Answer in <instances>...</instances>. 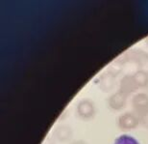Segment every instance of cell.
Wrapping results in <instances>:
<instances>
[{"mask_svg":"<svg viewBox=\"0 0 148 144\" xmlns=\"http://www.w3.org/2000/svg\"><path fill=\"white\" fill-rule=\"evenodd\" d=\"M132 104L134 109L137 111L138 115L148 111V95L143 94V93L136 95L133 98Z\"/></svg>","mask_w":148,"mask_h":144,"instance_id":"obj_5","label":"cell"},{"mask_svg":"<svg viewBox=\"0 0 148 144\" xmlns=\"http://www.w3.org/2000/svg\"><path fill=\"white\" fill-rule=\"evenodd\" d=\"M126 102H127V95L118 91L116 93H114V95H112L110 99H109V106L114 110H120L125 106Z\"/></svg>","mask_w":148,"mask_h":144,"instance_id":"obj_6","label":"cell"},{"mask_svg":"<svg viewBox=\"0 0 148 144\" xmlns=\"http://www.w3.org/2000/svg\"><path fill=\"white\" fill-rule=\"evenodd\" d=\"M134 79L138 87H145L148 84V74L143 71H138L134 74Z\"/></svg>","mask_w":148,"mask_h":144,"instance_id":"obj_9","label":"cell"},{"mask_svg":"<svg viewBox=\"0 0 148 144\" xmlns=\"http://www.w3.org/2000/svg\"><path fill=\"white\" fill-rule=\"evenodd\" d=\"M54 136L56 137V139L59 140L60 142L69 141L72 136V130H71V128L67 125L60 126V127H58L56 129Z\"/></svg>","mask_w":148,"mask_h":144,"instance_id":"obj_7","label":"cell"},{"mask_svg":"<svg viewBox=\"0 0 148 144\" xmlns=\"http://www.w3.org/2000/svg\"><path fill=\"white\" fill-rule=\"evenodd\" d=\"M114 144H140V143L133 136H128V134H122V136H118L115 139Z\"/></svg>","mask_w":148,"mask_h":144,"instance_id":"obj_10","label":"cell"},{"mask_svg":"<svg viewBox=\"0 0 148 144\" xmlns=\"http://www.w3.org/2000/svg\"><path fill=\"white\" fill-rule=\"evenodd\" d=\"M95 106L90 100L85 99V100L80 101L79 104H77V113L82 119L88 120L93 118V116L95 115Z\"/></svg>","mask_w":148,"mask_h":144,"instance_id":"obj_3","label":"cell"},{"mask_svg":"<svg viewBox=\"0 0 148 144\" xmlns=\"http://www.w3.org/2000/svg\"><path fill=\"white\" fill-rule=\"evenodd\" d=\"M145 89L147 90V92H148V84H147V85L145 86Z\"/></svg>","mask_w":148,"mask_h":144,"instance_id":"obj_14","label":"cell"},{"mask_svg":"<svg viewBox=\"0 0 148 144\" xmlns=\"http://www.w3.org/2000/svg\"><path fill=\"white\" fill-rule=\"evenodd\" d=\"M127 59L135 62L138 65V71L145 72L148 74V54L141 50H131L128 53Z\"/></svg>","mask_w":148,"mask_h":144,"instance_id":"obj_2","label":"cell"},{"mask_svg":"<svg viewBox=\"0 0 148 144\" xmlns=\"http://www.w3.org/2000/svg\"><path fill=\"white\" fill-rule=\"evenodd\" d=\"M70 144H87L85 141H83V140H76V141H73Z\"/></svg>","mask_w":148,"mask_h":144,"instance_id":"obj_12","label":"cell"},{"mask_svg":"<svg viewBox=\"0 0 148 144\" xmlns=\"http://www.w3.org/2000/svg\"><path fill=\"white\" fill-rule=\"evenodd\" d=\"M138 86L134 79V76L127 74V76L123 77L122 79L120 80L119 91L127 96L136 92L138 90Z\"/></svg>","mask_w":148,"mask_h":144,"instance_id":"obj_4","label":"cell"},{"mask_svg":"<svg viewBox=\"0 0 148 144\" xmlns=\"http://www.w3.org/2000/svg\"><path fill=\"white\" fill-rule=\"evenodd\" d=\"M145 43H146V45H147V46H148V37L145 39Z\"/></svg>","mask_w":148,"mask_h":144,"instance_id":"obj_13","label":"cell"},{"mask_svg":"<svg viewBox=\"0 0 148 144\" xmlns=\"http://www.w3.org/2000/svg\"><path fill=\"white\" fill-rule=\"evenodd\" d=\"M138 116V120H140V124L143 127L148 129V111L141 113V114Z\"/></svg>","mask_w":148,"mask_h":144,"instance_id":"obj_11","label":"cell"},{"mask_svg":"<svg viewBox=\"0 0 148 144\" xmlns=\"http://www.w3.org/2000/svg\"><path fill=\"white\" fill-rule=\"evenodd\" d=\"M140 124L138 116L133 112H125L118 118V127L122 131H131L136 129Z\"/></svg>","mask_w":148,"mask_h":144,"instance_id":"obj_1","label":"cell"},{"mask_svg":"<svg viewBox=\"0 0 148 144\" xmlns=\"http://www.w3.org/2000/svg\"><path fill=\"white\" fill-rule=\"evenodd\" d=\"M114 77L115 76H114V74L111 73H109V72L103 74L102 76L100 77L99 82H98L100 89L104 92H109L110 90H112V88L114 85Z\"/></svg>","mask_w":148,"mask_h":144,"instance_id":"obj_8","label":"cell"}]
</instances>
